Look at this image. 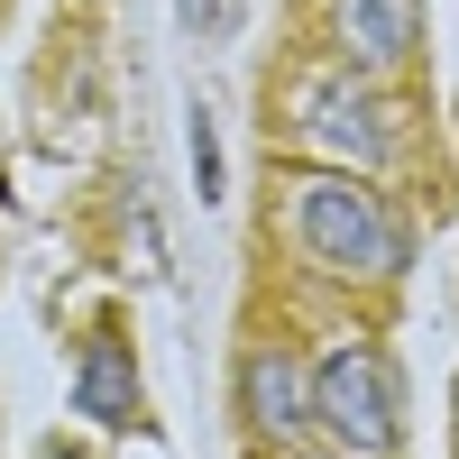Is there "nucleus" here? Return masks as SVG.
I'll list each match as a JSON object with an SVG mask.
<instances>
[{
  "instance_id": "obj_1",
  "label": "nucleus",
  "mask_w": 459,
  "mask_h": 459,
  "mask_svg": "<svg viewBox=\"0 0 459 459\" xmlns=\"http://www.w3.org/2000/svg\"><path fill=\"white\" fill-rule=\"evenodd\" d=\"M276 221L294 230V248L313 257L322 276H340V285H395L413 266L404 212L377 194V175H359V166H303V175H285Z\"/></svg>"
},
{
  "instance_id": "obj_2",
  "label": "nucleus",
  "mask_w": 459,
  "mask_h": 459,
  "mask_svg": "<svg viewBox=\"0 0 459 459\" xmlns=\"http://www.w3.org/2000/svg\"><path fill=\"white\" fill-rule=\"evenodd\" d=\"M313 423L359 459H386L404 441V395H395V368H386L377 340L350 331V340H331L313 359Z\"/></svg>"
},
{
  "instance_id": "obj_3",
  "label": "nucleus",
  "mask_w": 459,
  "mask_h": 459,
  "mask_svg": "<svg viewBox=\"0 0 459 459\" xmlns=\"http://www.w3.org/2000/svg\"><path fill=\"white\" fill-rule=\"evenodd\" d=\"M294 129H303V147H322L331 166H359V175H377L395 157V110L377 101V83L359 65L303 74V83H294Z\"/></svg>"
},
{
  "instance_id": "obj_4",
  "label": "nucleus",
  "mask_w": 459,
  "mask_h": 459,
  "mask_svg": "<svg viewBox=\"0 0 459 459\" xmlns=\"http://www.w3.org/2000/svg\"><path fill=\"white\" fill-rule=\"evenodd\" d=\"M239 413L257 441H294L303 423H313V368H303L285 340H257V350L239 359Z\"/></svg>"
},
{
  "instance_id": "obj_5",
  "label": "nucleus",
  "mask_w": 459,
  "mask_h": 459,
  "mask_svg": "<svg viewBox=\"0 0 459 459\" xmlns=\"http://www.w3.org/2000/svg\"><path fill=\"white\" fill-rule=\"evenodd\" d=\"M331 47L359 74H395L423 47V0H331Z\"/></svg>"
},
{
  "instance_id": "obj_6",
  "label": "nucleus",
  "mask_w": 459,
  "mask_h": 459,
  "mask_svg": "<svg viewBox=\"0 0 459 459\" xmlns=\"http://www.w3.org/2000/svg\"><path fill=\"white\" fill-rule=\"evenodd\" d=\"M74 413H92L101 432H129L138 413H147V395H138V359H129V340H110V331H92L83 350H74Z\"/></svg>"
},
{
  "instance_id": "obj_7",
  "label": "nucleus",
  "mask_w": 459,
  "mask_h": 459,
  "mask_svg": "<svg viewBox=\"0 0 459 459\" xmlns=\"http://www.w3.org/2000/svg\"><path fill=\"white\" fill-rule=\"evenodd\" d=\"M194 184H203V203H221V138H212V110H194Z\"/></svg>"
},
{
  "instance_id": "obj_8",
  "label": "nucleus",
  "mask_w": 459,
  "mask_h": 459,
  "mask_svg": "<svg viewBox=\"0 0 459 459\" xmlns=\"http://www.w3.org/2000/svg\"><path fill=\"white\" fill-rule=\"evenodd\" d=\"M37 459H83V450H65V441H47V450H37Z\"/></svg>"
},
{
  "instance_id": "obj_9",
  "label": "nucleus",
  "mask_w": 459,
  "mask_h": 459,
  "mask_svg": "<svg viewBox=\"0 0 459 459\" xmlns=\"http://www.w3.org/2000/svg\"><path fill=\"white\" fill-rule=\"evenodd\" d=\"M340 459H359V450H340Z\"/></svg>"
}]
</instances>
